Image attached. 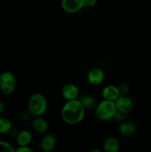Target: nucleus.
I'll list each match as a JSON object with an SVG mask.
<instances>
[{"instance_id":"nucleus-10","label":"nucleus","mask_w":151,"mask_h":152,"mask_svg":"<svg viewBox=\"0 0 151 152\" xmlns=\"http://www.w3.org/2000/svg\"><path fill=\"white\" fill-rule=\"evenodd\" d=\"M56 145V140L53 134L44 135L40 142V147H41V150L46 152L53 151Z\"/></svg>"},{"instance_id":"nucleus-18","label":"nucleus","mask_w":151,"mask_h":152,"mask_svg":"<svg viewBox=\"0 0 151 152\" xmlns=\"http://www.w3.org/2000/svg\"><path fill=\"white\" fill-rule=\"evenodd\" d=\"M118 90H119V92H120V94H127V91H129V88L128 86H127V84H125V83H121V85L119 86V87H118Z\"/></svg>"},{"instance_id":"nucleus-2","label":"nucleus","mask_w":151,"mask_h":152,"mask_svg":"<svg viewBox=\"0 0 151 152\" xmlns=\"http://www.w3.org/2000/svg\"><path fill=\"white\" fill-rule=\"evenodd\" d=\"M47 108V99L43 94L36 93L29 99L28 109L30 114L33 117L42 116L46 112Z\"/></svg>"},{"instance_id":"nucleus-16","label":"nucleus","mask_w":151,"mask_h":152,"mask_svg":"<svg viewBox=\"0 0 151 152\" xmlns=\"http://www.w3.org/2000/svg\"><path fill=\"white\" fill-rule=\"evenodd\" d=\"M12 129V123L8 119L1 117L0 118V134H6Z\"/></svg>"},{"instance_id":"nucleus-17","label":"nucleus","mask_w":151,"mask_h":152,"mask_svg":"<svg viewBox=\"0 0 151 152\" xmlns=\"http://www.w3.org/2000/svg\"><path fill=\"white\" fill-rule=\"evenodd\" d=\"M15 149L12 145L5 141L0 140V152H14Z\"/></svg>"},{"instance_id":"nucleus-12","label":"nucleus","mask_w":151,"mask_h":152,"mask_svg":"<svg viewBox=\"0 0 151 152\" xmlns=\"http://www.w3.org/2000/svg\"><path fill=\"white\" fill-rule=\"evenodd\" d=\"M119 132L122 136H133L136 132V126L133 122H123L119 126Z\"/></svg>"},{"instance_id":"nucleus-8","label":"nucleus","mask_w":151,"mask_h":152,"mask_svg":"<svg viewBox=\"0 0 151 152\" xmlns=\"http://www.w3.org/2000/svg\"><path fill=\"white\" fill-rule=\"evenodd\" d=\"M62 95L67 101L78 99L79 91L78 87L73 83H67L62 88Z\"/></svg>"},{"instance_id":"nucleus-19","label":"nucleus","mask_w":151,"mask_h":152,"mask_svg":"<svg viewBox=\"0 0 151 152\" xmlns=\"http://www.w3.org/2000/svg\"><path fill=\"white\" fill-rule=\"evenodd\" d=\"M16 152H33V149L30 148L28 145H24V146H19V148L15 150Z\"/></svg>"},{"instance_id":"nucleus-20","label":"nucleus","mask_w":151,"mask_h":152,"mask_svg":"<svg viewBox=\"0 0 151 152\" xmlns=\"http://www.w3.org/2000/svg\"><path fill=\"white\" fill-rule=\"evenodd\" d=\"M97 3V0H84V4L87 7H93Z\"/></svg>"},{"instance_id":"nucleus-1","label":"nucleus","mask_w":151,"mask_h":152,"mask_svg":"<svg viewBox=\"0 0 151 152\" xmlns=\"http://www.w3.org/2000/svg\"><path fill=\"white\" fill-rule=\"evenodd\" d=\"M85 114V108L78 99L67 101L61 111V116L65 123L74 126L81 123Z\"/></svg>"},{"instance_id":"nucleus-5","label":"nucleus","mask_w":151,"mask_h":152,"mask_svg":"<svg viewBox=\"0 0 151 152\" xmlns=\"http://www.w3.org/2000/svg\"><path fill=\"white\" fill-rule=\"evenodd\" d=\"M115 108L118 112L122 114H127L132 112L134 108L133 102L127 96H121L115 101Z\"/></svg>"},{"instance_id":"nucleus-13","label":"nucleus","mask_w":151,"mask_h":152,"mask_svg":"<svg viewBox=\"0 0 151 152\" xmlns=\"http://www.w3.org/2000/svg\"><path fill=\"white\" fill-rule=\"evenodd\" d=\"M103 150L106 152H118L119 150V142L114 137L107 138L103 144Z\"/></svg>"},{"instance_id":"nucleus-3","label":"nucleus","mask_w":151,"mask_h":152,"mask_svg":"<svg viewBox=\"0 0 151 152\" xmlns=\"http://www.w3.org/2000/svg\"><path fill=\"white\" fill-rule=\"evenodd\" d=\"M117 113L115 102L113 101L105 99L98 103L95 114L96 117L101 121H108L114 118Z\"/></svg>"},{"instance_id":"nucleus-11","label":"nucleus","mask_w":151,"mask_h":152,"mask_svg":"<svg viewBox=\"0 0 151 152\" xmlns=\"http://www.w3.org/2000/svg\"><path fill=\"white\" fill-rule=\"evenodd\" d=\"M31 126H32L33 131L38 134L44 133L47 132V129H48L47 122L43 117H41V116L34 117V119L31 123Z\"/></svg>"},{"instance_id":"nucleus-6","label":"nucleus","mask_w":151,"mask_h":152,"mask_svg":"<svg viewBox=\"0 0 151 152\" xmlns=\"http://www.w3.org/2000/svg\"><path fill=\"white\" fill-rule=\"evenodd\" d=\"M62 10L68 13H76L85 7L84 0H62Z\"/></svg>"},{"instance_id":"nucleus-4","label":"nucleus","mask_w":151,"mask_h":152,"mask_svg":"<svg viewBox=\"0 0 151 152\" xmlns=\"http://www.w3.org/2000/svg\"><path fill=\"white\" fill-rule=\"evenodd\" d=\"M16 88V79L11 72L5 71L0 74V91L4 95H10Z\"/></svg>"},{"instance_id":"nucleus-15","label":"nucleus","mask_w":151,"mask_h":152,"mask_svg":"<svg viewBox=\"0 0 151 152\" xmlns=\"http://www.w3.org/2000/svg\"><path fill=\"white\" fill-rule=\"evenodd\" d=\"M84 108L87 110H95L98 105V102L96 98L89 95H84L79 99Z\"/></svg>"},{"instance_id":"nucleus-14","label":"nucleus","mask_w":151,"mask_h":152,"mask_svg":"<svg viewBox=\"0 0 151 152\" xmlns=\"http://www.w3.org/2000/svg\"><path fill=\"white\" fill-rule=\"evenodd\" d=\"M32 140V134L28 130L21 131L16 137V142L19 146L28 145Z\"/></svg>"},{"instance_id":"nucleus-9","label":"nucleus","mask_w":151,"mask_h":152,"mask_svg":"<svg viewBox=\"0 0 151 152\" xmlns=\"http://www.w3.org/2000/svg\"><path fill=\"white\" fill-rule=\"evenodd\" d=\"M102 94L104 99L113 101V102H115L121 95L118 87L115 86H112V85L105 86L103 90H102Z\"/></svg>"},{"instance_id":"nucleus-7","label":"nucleus","mask_w":151,"mask_h":152,"mask_svg":"<svg viewBox=\"0 0 151 152\" xmlns=\"http://www.w3.org/2000/svg\"><path fill=\"white\" fill-rule=\"evenodd\" d=\"M87 82L92 86H99L105 80V73L101 68H93L87 73Z\"/></svg>"},{"instance_id":"nucleus-21","label":"nucleus","mask_w":151,"mask_h":152,"mask_svg":"<svg viewBox=\"0 0 151 152\" xmlns=\"http://www.w3.org/2000/svg\"><path fill=\"white\" fill-rule=\"evenodd\" d=\"M4 109V105L1 101H0V114L3 112Z\"/></svg>"}]
</instances>
